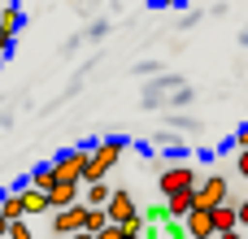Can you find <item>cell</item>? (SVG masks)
I'll list each match as a JSON object with an SVG mask.
<instances>
[{"mask_svg":"<svg viewBox=\"0 0 248 239\" xmlns=\"http://www.w3.org/2000/svg\"><path fill=\"white\" fill-rule=\"evenodd\" d=\"M122 152H126V139H122V135H109V139L92 144V161H87V170H83V187L105 183V179H109V170L122 161Z\"/></svg>","mask_w":248,"mask_h":239,"instance_id":"cell-1","label":"cell"},{"mask_svg":"<svg viewBox=\"0 0 248 239\" xmlns=\"http://www.w3.org/2000/svg\"><path fill=\"white\" fill-rule=\"evenodd\" d=\"M201 187V170L196 165H187V161H174V165H166L161 174H157V192L170 200V196H179V192H196Z\"/></svg>","mask_w":248,"mask_h":239,"instance_id":"cell-2","label":"cell"},{"mask_svg":"<svg viewBox=\"0 0 248 239\" xmlns=\"http://www.w3.org/2000/svg\"><path fill=\"white\" fill-rule=\"evenodd\" d=\"M105 218H109V226H122V231L144 235V218H140V209H135V200H131V192H126V187H118V192L109 196Z\"/></svg>","mask_w":248,"mask_h":239,"instance_id":"cell-3","label":"cell"},{"mask_svg":"<svg viewBox=\"0 0 248 239\" xmlns=\"http://www.w3.org/2000/svg\"><path fill=\"white\" fill-rule=\"evenodd\" d=\"M87 161H92V148H70V152H61L57 161H48V165H52L57 183H83Z\"/></svg>","mask_w":248,"mask_h":239,"instance_id":"cell-4","label":"cell"},{"mask_svg":"<svg viewBox=\"0 0 248 239\" xmlns=\"http://www.w3.org/2000/svg\"><path fill=\"white\" fill-rule=\"evenodd\" d=\"M227 200H235V196H231V187H227V179H222V174L201 179V187H196V209L214 213V209H218V205H227Z\"/></svg>","mask_w":248,"mask_h":239,"instance_id":"cell-5","label":"cell"},{"mask_svg":"<svg viewBox=\"0 0 248 239\" xmlns=\"http://www.w3.org/2000/svg\"><path fill=\"white\" fill-rule=\"evenodd\" d=\"M26 26V9L22 4H0V52L13 57V44H17V30Z\"/></svg>","mask_w":248,"mask_h":239,"instance_id":"cell-6","label":"cell"},{"mask_svg":"<svg viewBox=\"0 0 248 239\" xmlns=\"http://www.w3.org/2000/svg\"><path fill=\"white\" fill-rule=\"evenodd\" d=\"M83 218H87V209H83V205L61 209V213H52V231H57L61 239H70V235H78V231H83Z\"/></svg>","mask_w":248,"mask_h":239,"instance_id":"cell-7","label":"cell"},{"mask_svg":"<svg viewBox=\"0 0 248 239\" xmlns=\"http://www.w3.org/2000/svg\"><path fill=\"white\" fill-rule=\"evenodd\" d=\"M183 235H187V239H218V235H214V213L192 209V213L183 218Z\"/></svg>","mask_w":248,"mask_h":239,"instance_id":"cell-8","label":"cell"},{"mask_svg":"<svg viewBox=\"0 0 248 239\" xmlns=\"http://www.w3.org/2000/svg\"><path fill=\"white\" fill-rule=\"evenodd\" d=\"M170 87H183V78H179V74H161V78L144 91V105H148V109H161V105L170 100Z\"/></svg>","mask_w":248,"mask_h":239,"instance_id":"cell-9","label":"cell"},{"mask_svg":"<svg viewBox=\"0 0 248 239\" xmlns=\"http://www.w3.org/2000/svg\"><path fill=\"white\" fill-rule=\"evenodd\" d=\"M78 196H83V187H78V183H57V187L48 192V209H52V213L74 209V205H78Z\"/></svg>","mask_w":248,"mask_h":239,"instance_id":"cell-10","label":"cell"},{"mask_svg":"<svg viewBox=\"0 0 248 239\" xmlns=\"http://www.w3.org/2000/svg\"><path fill=\"white\" fill-rule=\"evenodd\" d=\"M166 205V218L170 222H183L192 209H196V192H179V196H170V200H161Z\"/></svg>","mask_w":248,"mask_h":239,"instance_id":"cell-11","label":"cell"},{"mask_svg":"<svg viewBox=\"0 0 248 239\" xmlns=\"http://www.w3.org/2000/svg\"><path fill=\"white\" fill-rule=\"evenodd\" d=\"M231 231H240L235 200H227V205H218V209H214V235H231Z\"/></svg>","mask_w":248,"mask_h":239,"instance_id":"cell-12","label":"cell"},{"mask_svg":"<svg viewBox=\"0 0 248 239\" xmlns=\"http://www.w3.org/2000/svg\"><path fill=\"white\" fill-rule=\"evenodd\" d=\"M109 196H113V192H109V183H92V187H83L78 205H83V209H105V205H109Z\"/></svg>","mask_w":248,"mask_h":239,"instance_id":"cell-13","label":"cell"},{"mask_svg":"<svg viewBox=\"0 0 248 239\" xmlns=\"http://www.w3.org/2000/svg\"><path fill=\"white\" fill-rule=\"evenodd\" d=\"M0 218H4V222H22V218H26L22 192H4V196H0Z\"/></svg>","mask_w":248,"mask_h":239,"instance_id":"cell-14","label":"cell"},{"mask_svg":"<svg viewBox=\"0 0 248 239\" xmlns=\"http://www.w3.org/2000/svg\"><path fill=\"white\" fill-rule=\"evenodd\" d=\"M22 205H26V222H31L35 213H52V209H48V196L35 192V187H22Z\"/></svg>","mask_w":248,"mask_h":239,"instance_id":"cell-15","label":"cell"},{"mask_svg":"<svg viewBox=\"0 0 248 239\" xmlns=\"http://www.w3.org/2000/svg\"><path fill=\"white\" fill-rule=\"evenodd\" d=\"M26 187H35V192H44V196H48V192L57 187V174H52V165H39V170L31 174V183H26Z\"/></svg>","mask_w":248,"mask_h":239,"instance_id":"cell-16","label":"cell"},{"mask_svg":"<svg viewBox=\"0 0 248 239\" xmlns=\"http://www.w3.org/2000/svg\"><path fill=\"white\" fill-rule=\"evenodd\" d=\"M109 226V218H105V209H87V218H83V231L87 235H100Z\"/></svg>","mask_w":248,"mask_h":239,"instance_id":"cell-17","label":"cell"},{"mask_svg":"<svg viewBox=\"0 0 248 239\" xmlns=\"http://www.w3.org/2000/svg\"><path fill=\"white\" fill-rule=\"evenodd\" d=\"M4 239H35L31 235V222H26V218H22V222H9V235Z\"/></svg>","mask_w":248,"mask_h":239,"instance_id":"cell-18","label":"cell"},{"mask_svg":"<svg viewBox=\"0 0 248 239\" xmlns=\"http://www.w3.org/2000/svg\"><path fill=\"white\" fill-rule=\"evenodd\" d=\"M144 218V226L148 222H166V205H148V213H140Z\"/></svg>","mask_w":248,"mask_h":239,"instance_id":"cell-19","label":"cell"},{"mask_svg":"<svg viewBox=\"0 0 248 239\" xmlns=\"http://www.w3.org/2000/svg\"><path fill=\"white\" fill-rule=\"evenodd\" d=\"M235 218H240V231H248V196L235 200Z\"/></svg>","mask_w":248,"mask_h":239,"instance_id":"cell-20","label":"cell"},{"mask_svg":"<svg viewBox=\"0 0 248 239\" xmlns=\"http://www.w3.org/2000/svg\"><path fill=\"white\" fill-rule=\"evenodd\" d=\"M235 152H248V122L235 131Z\"/></svg>","mask_w":248,"mask_h":239,"instance_id":"cell-21","label":"cell"},{"mask_svg":"<svg viewBox=\"0 0 248 239\" xmlns=\"http://www.w3.org/2000/svg\"><path fill=\"white\" fill-rule=\"evenodd\" d=\"M235 174L248 179V152H235Z\"/></svg>","mask_w":248,"mask_h":239,"instance_id":"cell-22","label":"cell"},{"mask_svg":"<svg viewBox=\"0 0 248 239\" xmlns=\"http://www.w3.org/2000/svg\"><path fill=\"white\" fill-rule=\"evenodd\" d=\"M122 235H126L122 226H105V231H100V235H96V239H122Z\"/></svg>","mask_w":248,"mask_h":239,"instance_id":"cell-23","label":"cell"},{"mask_svg":"<svg viewBox=\"0 0 248 239\" xmlns=\"http://www.w3.org/2000/svg\"><path fill=\"white\" fill-rule=\"evenodd\" d=\"M218 239H244V231H231V235H218Z\"/></svg>","mask_w":248,"mask_h":239,"instance_id":"cell-24","label":"cell"},{"mask_svg":"<svg viewBox=\"0 0 248 239\" xmlns=\"http://www.w3.org/2000/svg\"><path fill=\"white\" fill-rule=\"evenodd\" d=\"M4 235H9V222H4V218H0V239H4Z\"/></svg>","mask_w":248,"mask_h":239,"instance_id":"cell-25","label":"cell"},{"mask_svg":"<svg viewBox=\"0 0 248 239\" xmlns=\"http://www.w3.org/2000/svg\"><path fill=\"white\" fill-rule=\"evenodd\" d=\"M70 239H96V235H87V231H78V235H70Z\"/></svg>","mask_w":248,"mask_h":239,"instance_id":"cell-26","label":"cell"},{"mask_svg":"<svg viewBox=\"0 0 248 239\" xmlns=\"http://www.w3.org/2000/svg\"><path fill=\"white\" fill-rule=\"evenodd\" d=\"M122 239H140V235H135V231H126V235H122Z\"/></svg>","mask_w":248,"mask_h":239,"instance_id":"cell-27","label":"cell"},{"mask_svg":"<svg viewBox=\"0 0 248 239\" xmlns=\"http://www.w3.org/2000/svg\"><path fill=\"white\" fill-rule=\"evenodd\" d=\"M52 239H61V235H52Z\"/></svg>","mask_w":248,"mask_h":239,"instance_id":"cell-28","label":"cell"},{"mask_svg":"<svg viewBox=\"0 0 248 239\" xmlns=\"http://www.w3.org/2000/svg\"><path fill=\"white\" fill-rule=\"evenodd\" d=\"M244 239H248V231H244Z\"/></svg>","mask_w":248,"mask_h":239,"instance_id":"cell-29","label":"cell"}]
</instances>
